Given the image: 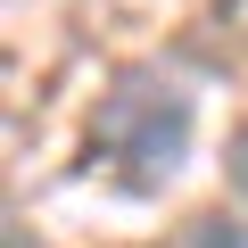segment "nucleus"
Listing matches in <instances>:
<instances>
[{"label": "nucleus", "instance_id": "nucleus-1", "mask_svg": "<svg viewBox=\"0 0 248 248\" xmlns=\"http://www.w3.org/2000/svg\"><path fill=\"white\" fill-rule=\"evenodd\" d=\"M190 133H199V108H190L182 83L124 75V83L99 99V116H91V157H108L124 190L149 199V190H166V182L182 174Z\"/></svg>", "mask_w": 248, "mask_h": 248}, {"label": "nucleus", "instance_id": "nucleus-2", "mask_svg": "<svg viewBox=\"0 0 248 248\" xmlns=\"http://www.w3.org/2000/svg\"><path fill=\"white\" fill-rule=\"evenodd\" d=\"M182 248H248V215L215 207V215H199V223L182 232Z\"/></svg>", "mask_w": 248, "mask_h": 248}, {"label": "nucleus", "instance_id": "nucleus-3", "mask_svg": "<svg viewBox=\"0 0 248 248\" xmlns=\"http://www.w3.org/2000/svg\"><path fill=\"white\" fill-rule=\"evenodd\" d=\"M223 174H232V190L248 199V124H240V133H232V149H223Z\"/></svg>", "mask_w": 248, "mask_h": 248}, {"label": "nucleus", "instance_id": "nucleus-4", "mask_svg": "<svg viewBox=\"0 0 248 248\" xmlns=\"http://www.w3.org/2000/svg\"><path fill=\"white\" fill-rule=\"evenodd\" d=\"M9 248H33V240H25V223H9Z\"/></svg>", "mask_w": 248, "mask_h": 248}]
</instances>
